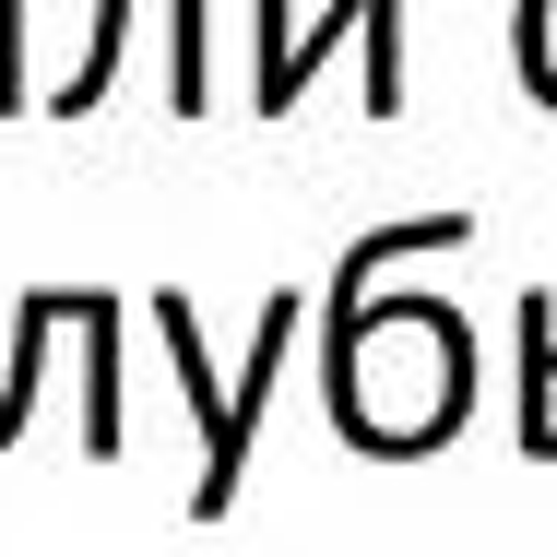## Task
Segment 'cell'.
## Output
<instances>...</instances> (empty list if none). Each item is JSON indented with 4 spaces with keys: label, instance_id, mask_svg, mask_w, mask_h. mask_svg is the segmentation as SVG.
Returning a JSON list of instances; mask_svg holds the SVG:
<instances>
[{
    "label": "cell",
    "instance_id": "cell-1",
    "mask_svg": "<svg viewBox=\"0 0 557 557\" xmlns=\"http://www.w3.org/2000/svg\"><path fill=\"white\" fill-rule=\"evenodd\" d=\"M321 368H333V416L356 450H440L474 404V333L440 297H368L344 333H321Z\"/></svg>",
    "mask_w": 557,
    "mask_h": 557
},
{
    "label": "cell",
    "instance_id": "cell-2",
    "mask_svg": "<svg viewBox=\"0 0 557 557\" xmlns=\"http://www.w3.org/2000/svg\"><path fill=\"white\" fill-rule=\"evenodd\" d=\"M297 321H309V297H297V285H285V297H261V321H249V368H225V380H214L190 297H154V333H166V356H178V392H190V428H202V486H190V522H225V510H237V474H249V440H261L273 368L297 356Z\"/></svg>",
    "mask_w": 557,
    "mask_h": 557
},
{
    "label": "cell",
    "instance_id": "cell-3",
    "mask_svg": "<svg viewBox=\"0 0 557 557\" xmlns=\"http://www.w3.org/2000/svg\"><path fill=\"white\" fill-rule=\"evenodd\" d=\"M344 36H368V48H392V60H404V0H333V12H309V36H297V12H285V0H261V84H249V96L285 119L297 96H309V72L333 60Z\"/></svg>",
    "mask_w": 557,
    "mask_h": 557
},
{
    "label": "cell",
    "instance_id": "cell-4",
    "mask_svg": "<svg viewBox=\"0 0 557 557\" xmlns=\"http://www.w3.org/2000/svg\"><path fill=\"white\" fill-rule=\"evenodd\" d=\"M474 214H416V225H368L356 249L333 261V297H321V333H344L356 309H368V273H392V261H428V249H462Z\"/></svg>",
    "mask_w": 557,
    "mask_h": 557
},
{
    "label": "cell",
    "instance_id": "cell-5",
    "mask_svg": "<svg viewBox=\"0 0 557 557\" xmlns=\"http://www.w3.org/2000/svg\"><path fill=\"white\" fill-rule=\"evenodd\" d=\"M522 450L557 462V309L522 297Z\"/></svg>",
    "mask_w": 557,
    "mask_h": 557
},
{
    "label": "cell",
    "instance_id": "cell-6",
    "mask_svg": "<svg viewBox=\"0 0 557 557\" xmlns=\"http://www.w3.org/2000/svg\"><path fill=\"white\" fill-rule=\"evenodd\" d=\"M119 48H131V0H96V36H84V72H72V84H48V108H60V119H84V108H96V96L119 84Z\"/></svg>",
    "mask_w": 557,
    "mask_h": 557
},
{
    "label": "cell",
    "instance_id": "cell-7",
    "mask_svg": "<svg viewBox=\"0 0 557 557\" xmlns=\"http://www.w3.org/2000/svg\"><path fill=\"white\" fill-rule=\"evenodd\" d=\"M522 84L534 108H557V0H522Z\"/></svg>",
    "mask_w": 557,
    "mask_h": 557
},
{
    "label": "cell",
    "instance_id": "cell-8",
    "mask_svg": "<svg viewBox=\"0 0 557 557\" xmlns=\"http://www.w3.org/2000/svg\"><path fill=\"white\" fill-rule=\"evenodd\" d=\"M0 48H24V0H0Z\"/></svg>",
    "mask_w": 557,
    "mask_h": 557
}]
</instances>
